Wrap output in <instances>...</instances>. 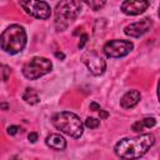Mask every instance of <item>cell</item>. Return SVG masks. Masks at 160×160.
I'll return each mask as SVG.
<instances>
[{"label":"cell","instance_id":"5bb4252c","mask_svg":"<svg viewBox=\"0 0 160 160\" xmlns=\"http://www.w3.org/2000/svg\"><path fill=\"white\" fill-rule=\"evenodd\" d=\"M22 100H24L26 104H29V105H36V104H39V101H40L38 92H36L34 89H30V88L25 89V91H24V94H22Z\"/></svg>","mask_w":160,"mask_h":160},{"label":"cell","instance_id":"e0dca14e","mask_svg":"<svg viewBox=\"0 0 160 160\" xmlns=\"http://www.w3.org/2000/svg\"><path fill=\"white\" fill-rule=\"evenodd\" d=\"M85 4L96 11V10H100L105 5V1H85Z\"/></svg>","mask_w":160,"mask_h":160},{"label":"cell","instance_id":"4fadbf2b","mask_svg":"<svg viewBox=\"0 0 160 160\" xmlns=\"http://www.w3.org/2000/svg\"><path fill=\"white\" fill-rule=\"evenodd\" d=\"M155 125H156L155 118H144V119H141V120L135 121V122L131 125V129H132V131H135V132H140V131H142L144 129H150V128H152V126H155Z\"/></svg>","mask_w":160,"mask_h":160},{"label":"cell","instance_id":"30bf717a","mask_svg":"<svg viewBox=\"0 0 160 160\" xmlns=\"http://www.w3.org/2000/svg\"><path fill=\"white\" fill-rule=\"evenodd\" d=\"M150 2L149 1H144V0H138V1H132V0H126L121 4V11L126 15H140L142 14L148 8H149Z\"/></svg>","mask_w":160,"mask_h":160},{"label":"cell","instance_id":"6da1fadb","mask_svg":"<svg viewBox=\"0 0 160 160\" xmlns=\"http://www.w3.org/2000/svg\"><path fill=\"white\" fill-rule=\"evenodd\" d=\"M155 142L152 134H142L136 138H124L114 146L115 154L124 160H138L144 156Z\"/></svg>","mask_w":160,"mask_h":160},{"label":"cell","instance_id":"8fae6325","mask_svg":"<svg viewBox=\"0 0 160 160\" xmlns=\"http://www.w3.org/2000/svg\"><path fill=\"white\" fill-rule=\"evenodd\" d=\"M140 99H141V94L138 90H129L120 99V105L124 109H131L135 105H138Z\"/></svg>","mask_w":160,"mask_h":160},{"label":"cell","instance_id":"7a4b0ae2","mask_svg":"<svg viewBox=\"0 0 160 160\" xmlns=\"http://www.w3.org/2000/svg\"><path fill=\"white\" fill-rule=\"evenodd\" d=\"M26 31L19 24L8 26L0 35V48L8 54H19L26 45Z\"/></svg>","mask_w":160,"mask_h":160},{"label":"cell","instance_id":"52a82bcc","mask_svg":"<svg viewBox=\"0 0 160 160\" xmlns=\"http://www.w3.org/2000/svg\"><path fill=\"white\" fill-rule=\"evenodd\" d=\"M20 6L25 10L26 14L40 20H46L51 15L50 5L46 1H32V0L20 1Z\"/></svg>","mask_w":160,"mask_h":160},{"label":"cell","instance_id":"3957f363","mask_svg":"<svg viewBox=\"0 0 160 160\" xmlns=\"http://www.w3.org/2000/svg\"><path fill=\"white\" fill-rule=\"evenodd\" d=\"M51 122L52 125L60 130L61 132L79 139L82 135L84 131V125L82 121L80 120V118L71 112V111H61V112H56L52 118H51Z\"/></svg>","mask_w":160,"mask_h":160},{"label":"cell","instance_id":"7c38bea8","mask_svg":"<svg viewBox=\"0 0 160 160\" xmlns=\"http://www.w3.org/2000/svg\"><path fill=\"white\" fill-rule=\"evenodd\" d=\"M45 142L49 148L54 149V150H64L66 148V140L60 135V134H50L46 136Z\"/></svg>","mask_w":160,"mask_h":160},{"label":"cell","instance_id":"9a60e30c","mask_svg":"<svg viewBox=\"0 0 160 160\" xmlns=\"http://www.w3.org/2000/svg\"><path fill=\"white\" fill-rule=\"evenodd\" d=\"M10 74L11 69L5 64H0V81H6L10 78Z\"/></svg>","mask_w":160,"mask_h":160},{"label":"cell","instance_id":"ba28073f","mask_svg":"<svg viewBox=\"0 0 160 160\" xmlns=\"http://www.w3.org/2000/svg\"><path fill=\"white\" fill-rule=\"evenodd\" d=\"M82 62L86 65V68L89 69V71L95 75V76H100L105 72L106 70V62L105 60L95 51V50H88L82 54L81 56Z\"/></svg>","mask_w":160,"mask_h":160},{"label":"cell","instance_id":"44dd1931","mask_svg":"<svg viewBox=\"0 0 160 160\" xmlns=\"http://www.w3.org/2000/svg\"><path fill=\"white\" fill-rule=\"evenodd\" d=\"M101 108H100V105L99 104H96V102H91L90 104V110H92V111H99Z\"/></svg>","mask_w":160,"mask_h":160},{"label":"cell","instance_id":"d4e9b609","mask_svg":"<svg viewBox=\"0 0 160 160\" xmlns=\"http://www.w3.org/2000/svg\"><path fill=\"white\" fill-rule=\"evenodd\" d=\"M10 160H18V156H12Z\"/></svg>","mask_w":160,"mask_h":160},{"label":"cell","instance_id":"8992f818","mask_svg":"<svg viewBox=\"0 0 160 160\" xmlns=\"http://www.w3.org/2000/svg\"><path fill=\"white\" fill-rule=\"evenodd\" d=\"M132 49H134V44L130 40L114 39L104 45L102 51L108 58H122L130 54Z\"/></svg>","mask_w":160,"mask_h":160},{"label":"cell","instance_id":"277c9868","mask_svg":"<svg viewBox=\"0 0 160 160\" xmlns=\"http://www.w3.org/2000/svg\"><path fill=\"white\" fill-rule=\"evenodd\" d=\"M81 12V2L75 0H64L55 6V28L58 31L65 30Z\"/></svg>","mask_w":160,"mask_h":160},{"label":"cell","instance_id":"5b68a950","mask_svg":"<svg viewBox=\"0 0 160 160\" xmlns=\"http://www.w3.org/2000/svg\"><path fill=\"white\" fill-rule=\"evenodd\" d=\"M52 69V64L49 59L42 56H34L22 66V75L26 79L36 80L46 74H49Z\"/></svg>","mask_w":160,"mask_h":160},{"label":"cell","instance_id":"cb8c5ba5","mask_svg":"<svg viewBox=\"0 0 160 160\" xmlns=\"http://www.w3.org/2000/svg\"><path fill=\"white\" fill-rule=\"evenodd\" d=\"M55 56H56V58H59V59H61V60H62V59H65V55H64L62 52H60V51H56V52H55Z\"/></svg>","mask_w":160,"mask_h":160},{"label":"cell","instance_id":"d6986e66","mask_svg":"<svg viewBox=\"0 0 160 160\" xmlns=\"http://www.w3.org/2000/svg\"><path fill=\"white\" fill-rule=\"evenodd\" d=\"M19 130H20L19 126H16V125H10V126L8 128V134H9V135H15V134H18Z\"/></svg>","mask_w":160,"mask_h":160},{"label":"cell","instance_id":"603a6c76","mask_svg":"<svg viewBox=\"0 0 160 160\" xmlns=\"http://www.w3.org/2000/svg\"><path fill=\"white\" fill-rule=\"evenodd\" d=\"M0 109L8 110V109H9V104H8V102H0Z\"/></svg>","mask_w":160,"mask_h":160},{"label":"cell","instance_id":"ffe728a7","mask_svg":"<svg viewBox=\"0 0 160 160\" xmlns=\"http://www.w3.org/2000/svg\"><path fill=\"white\" fill-rule=\"evenodd\" d=\"M38 138H39V135H38V132H30L29 135H28V139H29V141L30 142H36V140H38Z\"/></svg>","mask_w":160,"mask_h":160},{"label":"cell","instance_id":"2e32d148","mask_svg":"<svg viewBox=\"0 0 160 160\" xmlns=\"http://www.w3.org/2000/svg\"><path fill=\"white\" fill-rule=\"evenodd\" d=\"M84 124H85V126L89 128V129H96V128L100 125V120H99V119H95V118H88Z\"/></svg>","mask_w":160,"mask_h":160},{"label":"cell","instance_id":"ac0fdd59","mask_svg":"<svg viewBox=\"0 0 160 160\" xmlns=\"http://www.w3.org/2000/svg\"><path fill=\"white\" fill-rule=\"evenodd\" d=\"M86 41H88V34H82V35H81V38H80V41H79L78 48H79V49H84V46H85Z\"/></svg>","mask_w":160,"mask_h":160},{"label":"cell","instance_id":"9c48e42d","mask_svg":"<svg viewBox=\"0 0 160 160\" xmlns=\"http://www.w3.org/2000/svg\"><path fill=\"white\" fill-rule=\"evenodd\" d=\"M152 26V21L150 18H144L140 21L132 22L124 28V32L130 38H140L141 35L146 34Z\"/></svg>","mask_w":160,"mask_h":160},{"label":"cell","instance_id":"7402d4cb","mask_svg":"<svg viewBox=\"0 0 160 160\" xmlns=\"http://www.w3.org/2000/svg\"><path fill=\"white\" fill-rule=\"evenodd\" d=\"M98 112H99V115H100V119H106V118L109 116V112L105 111V110H102V109H100Z\"/></svg>","mask_w":160,"mask_h":160}]
</instances>
